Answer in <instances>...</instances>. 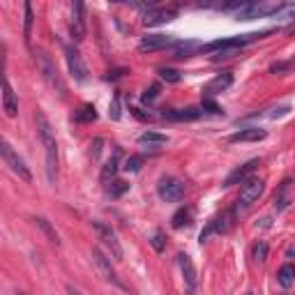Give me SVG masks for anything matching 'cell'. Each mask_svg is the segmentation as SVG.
<instances>
[{
  "instance_id": "6",
  "label": "cell",
  "mask_w": 295,
  "mask_h": 295,
  "mask_svg": "<svg viewBox=\"0 0 295 295\" xmlns=\"http://www.w3.org/2000/svg\"><path fill=\"white\" fill-rule=\"evenodd\" d=\"M0 152H3V159H5V164L9 166V171H12V173H16L18 178L26 180V182H32V173H30V168L26 166L23 157L18 155V152L14 150V148L9 145L7 141L0 143Z\"/></svg>"
},
{
  "instance_id": "13",
  "label": "cell",
  "mask_w": 295,
  "mask_h": 295,
  "mask_svg": "<svg viewBox=\"0 0 295 295\" xmlns=\"http://www.w3.org/2000/svg\"><path fill=\"white\" fill-rule=\"evenodd\" d=\"M205 111L201 106H187V109H164L161 111V118L164 120H173V122H192L198 120Z\"/></svg>"
},
{
  "instance_id": "43",
  "label": "cell",
  "mask_w": 295,
  "mask_h": 295,
  "mask_svg": "<svg viewBox=\"0 0 295 295\" xmlns=\"http://www.w3.org/2000/svg\"><path fill=\"white\" fill-rule=\"evenodd\" d=\"M286 256H288V258H295V244H290V247L286 249Z\"/></svg>"
},
{
  "instance_id": "30",
  "label": "cell",
  "mask_w": 295,
  "mask_h": 295,
  "mask_svg": "<svg viewBox=\"0 0 295 295\" xmlns=\"http://www.w3.org/2000/svg\"><path fill=\"white\" fill-rule=\"evenodd\" d=\"M106 192H109L111 198H120L124 192H129V182H124V180H113V182L109 184V189H106Z\"/></svg>"
},
{
  "instance_id": "3",
  "label": "cell",
  "mask_w": 295,
  "mask_h": 295,
  "mask_svg": "<svg viewBox=\"0 0 295 295\" xmlns=\"http://www.w3.org/2000/svg\"><path fill=\"white\" fill-rule=\"evenodd\" d=\"M35 58H37V67H39V72H41V76H44V81L49 83L53 90H58L60 97H65V92H67V86H65V81L60 78L58 69H55L53 60L49 58V53H46V51H41V49H37V51H35Z\"/></svg>"
},
{
  "instance_id": "14",
  "label": "cell",
  "mask_w": 295,
  "mask_h": 295,
  "mask_svg": "<svg viewBox=\"0 0 295 295\" xmlns=\"http://www.w3.org/2000/svg\"><path fill=\"white\" fill-rule=\"evenodd\" d=\"M69 32L74 41H81L86 37V7L83 3H72V21H69Z\"/></svg>"
},
{
  "instance_id": "31",
  "label": "cell",
  "mask_w": 295,
  "mask_h": 295,
  "mask_svg": "<svg viewBox=\"0 0 295 295\" xmlns=\"http://www.w3.org/2000/svg\"><path fill=\"white\" fill-rule=\"evenodd\" d=\"M143 161H145V157H143V155H132V157H127V159H124V166H122V168H124V171H132V173H136V171H141Z\"/></svg>"
},
{
  "instance_id": "36",
  "label": "cell",
  "mask_w": 295,
  "mask_h": 295,
  "mask_svg": "<svg viewBox=\"0 0 295 295\" xmlns=\"http://www.w3.org/2000/svg\"><path fill=\"white\" fill-rule=\"evenodd\" d=\"M109 115H111V120H120V92H115L113 95V101H111V106H109Z\"/></svg>"
},
{
  "instance_id": "33",
  "label": "cell",
  "mask_w": 295,
  "mask_h": 295,
  "mask_svg": "<svg viewBox=\"0 0 295 295\" xmlns=\"http://www.w3.org/2000/svg\"><path fill=\"white\" fill-rule=\"evenodd\" d=\"M254 261L256 263H265L267 258V242H263V240H258L256 244H254Z\"/></svg>"
},
{
  "instance_id": "20",
  "label": "cell",
  "mask_w": 295,
  "mask_h": 295,
  "mask_svg": "<svg viewBox=\"0 0 295 295\" xmlns=\"http://www.w3.org/2000/svg\"><path fill=\"white\" fill-rule=\"evenodd\" d=\"M175 18V9H150V12L143 14V23L145 26H159V23H166V21H173Z\"/></svg>"
},
{
  "instance_id": "15",
  "label": "cell",
  "mask_w": 295,
  "mask_h": 295,
  "mask_svg": "<svg viewBox=\"0 0 295 295\" xmlns=\"http://www.w3.org/2000/svg\"><path fill=\"white\" fill-rule=\"evenodd\" d=\"M178 41L173 39V37H168V35H148V37H143L141 39V44H138V49L143 51V53H152V51H161V49H166V46H175Z\"/></svg>"
},
{
  "instance_id": "10",
  "label": "cell",
  "mask_w": 295,
  "mask_h": 295,
  "mask_svg": "<svg viewBox=\"0 0 295 295\" xmlns=\"http://www.w3.org/2000/svg\"><path fill=\"white\" fill-rule=\"evenodd\" d=\"M65 60H67V69L74 76V81L86 83L88 81V67H86V62H83V58H81L76 46H72V44L65 46Z\"/></svg>"
},
{
  "instance_id": "44",
  "label": "cell",
  "mask_w": 295,
  "mask_h": 295,
  "mask_svg": "<svg viewBox=\"0 0 295 295\" xmlns=\"http://www.w3.org/2000/svg\"><path fill=\"white\" fill-rule=\"evenodd\" d=\"M290 32H295V23H293V26H290Z\"/></svg>"
},
{
  "instance_id": "28",
  "label": "cell",
  "mask_w": 295,
  "mask_h": 295,
  "mask_svg": "<svg viewBox=\"0 0 295 295\" xmlns=\"http://www.w3.org/2000/svg\"><path fill=\"white\" fill-rule=\"evenodd\" d=\"M138 143H150V145H164L168 143V136L166 134H159V132H143L138 136Z\"/></svg>"
},
{
  "instance_id": "35",
  "label": "cell",
  "mask_w": 295,
  "mask_h": 295,
  "mask_svg": "<svg viewBox=\"0 0 295 295\" xmlns=\"http://www.w3.org/2000/svg\"><path fill=\"white\" fill-rule=\"evenodd\" d=\"M157 97H159V86L155 83V86H150V88H148V90L141 95V101H143V104H152Z\"/></svg>"
},
{
  "instance_id": "8",
  "label": "cell",
  "mask_w": 295,
  "mask_h": 295,
  "mask_svg": "<svg viewBox=\"0 0 295 295\" xmlns=\"http://www.w3.org/2000/svg\"><path fill=\"white\" fill-rule=\"evenodd\" d=\"M157 194L166 203H178L184 198V184L178 178H173V175H164L157 182Z\"/></svg>"
},
{
  "instance_id": "41",
  "label": "cell",
  "mask_w": 295,
  "mask_h": 295,
  "mask_svg": "<svg viewBox=\"0 0 295 295\" xmlns=\"http://www.w3.org/2000/svg\"><path fill=\"white\" fill-rule=\"evenodd\" d=\"M122 74H124V69H113V72H109L106 78H118V76H122Z\"/></svg>"
},
{
  "instance_id": "11",
  "label": "cell",
  "mask_w": 295,
  "mask_h": 295,
  "mask_svg": "<svg viewBox=\"0 0 295 295\" xmlns=\"http://www.w3.org/2000/svg\"><path fill=\"white\" fill-rule=\"evenodd\" d=\"M178 265H180V272H182V279H184V288L187 293H196V286H198V272H196V265H194L192 256L187 254H178Z\"/></svg>"
},
{
  "instance_id": "21",
  "label": "cell",
  "mask_w": 295,
  "mask_h": 295,
  "mask_svg": "<svg viewBox=\"0 0 295 295\" xmlns=\"http://www.w3.org/2000/svg\"><path fill=\"white\" fill-rule=\"evenodd\" d=\"M95 120H97V109L92 104L78 106L72 113V122H76V124H88V122H95Z\"/></svg>"
},
{
  "instance_id": "4",
  "label": "cell",
  "mask_w": 295,
  "mask_h": 295,
  "mask_svg": "<svg viewBox=\"0 0 295 295\" xmlns=\"http://www.w3.org/2000/svg\"><path fill=\"white\" fill-rule=\"evenodd\" d=\"M265 192V182H263L261 178H249L242 182V187H240V196H238V203H235L233 212L238 215V212H244L249 210V207L254 205V203L258 201V196Z\"/></svg>"
},
{
  "instance_id": "9",
  "label": "cell",
  "mask_w": 295,
  "mask_h": 295,
  "mask_svg": "<svg viewBox=\"0 0 295 295\" xmlns=\"http://www.w3.org/2000/svg\"><path fill=\"white\" fill-rule=\"evenodd\" d=\"M90 256H92V263L97 265V270H99V275L104 277L106 281H111L113 286H118V288H124V284L120 281V277H118V272H115V267L111 265V258L106 256L104 251H101L99 247H95L90 251Z\"/></svg>"
},
{
  "instance_id": "23",
  "label": "cell",
  "mask_w": 295,
  "mask_h": 295,
  "mask_svg": "<svg viewBox=\"0 0 295 295\" xmlns=\"http://www.w3.org/2000/svg\"><path fill=\"white\" fill-rule=\"evenodd\" d=\"M35 224L41 228V233L46 235V240H49L51 244H55V247H58V244H60V235H58V230L53 228V224H51L46 217H35Z\"/></svg>"
},
{
  "instance_id": "25",
  "label": "cell",
  "mask_w": 295,
  "mask_h": 295,
  "mask_svg": "<svg viewBox=\"0 0 295 295\" xmlns=\"http://www.w3.org/2000/svg\"><path fill=\"white\" fill-rule=\"evenodd\" d=\"M189 224H192V210H189V207H180V210L171 217V226H173L175 230L184 228V226H189Z\"/></svg>"
},
{
  "instance_id": "12",
  "label": "cell",
  "mask_w": 295,
  "mask_h": 295,
  "mask_svg": "<svg viewBox=\"0 0 295 295\" xmlns=\"http://www.w3.org/2000/svg\"><path fill=\"white\" fill-rule=\"evenodd\" d=\"M233 217H235V212L228 210V212H221V215H217L212 221H207L205 230H201V235H198L201 244L205 242L207 235H210V233H226V230H228L230 226H233Z\"/></svg>"
},
{
  "instance_id": "39",
  "label": "cell",
  "mask_w": 295,
  "mask_h": 295,
  "mask_svg": "<svg viewBox=\"0 0 295 295\" xmlns=\"http://www.w3.org/2000/svg\"><path fill=\"white\" fill-rule=\"evenodd\" d=\"M101 138H95V143H92L90 148H95V150H92V159H97V157H99V150H101Z\"/></svg>"
},
{
  "instance_id": "34",
  "label": "cell",
  "mask_w": 295,
  "mask_h": 295,
  "mask_svg": "<svg viewBox=\"0 0 295 295\" xmlns=\"http://www.w3.org/2000/svg\"><path fill=\"white\" fill-rule=\"evenodd\" d=\"M150 244L155 247V251H164V249H166V235H164V230H155Z\"/></svg>"
},
{
  "instance_id": "24",
  "label": "cell",
  "mask_w": 295,
  "mask_h": 295,
  "mask_svg": "<svg viewBox=\"0 0 295 295\" xmlns=\"http://www.w3.org/2000/svg\"><path fill=\"white\" fill-rule=\"evenodd\" d=\"M277 281H279V286H284V288H290V286L295 284V265L293 263H286V265H281L279 270H277Z\"/></svg>"
},
{
  "instance_id": "2",
  "label": "cell",
  "mask_w": 295,
  "mask_h": 295,
  "mask_svg": "<svg viewBox=\"0 0 295 295\" xmlns=\"http://www.w3.org/2000/svg\"><path fill=\"white\" fill-rule=\"evenodd\" d=\"M272 30H261V32H247V35H235V37H226V39H215L210 44H201L198 53H212V51H226V49H242V46L251 44L256 39H263L267 37Z\"/></svg>"
},
{
  "instance_id": "45",
  "label": "cell",
  "mask_w": 295,
  "mask_h": 295,
  "mask_svg": "<svg viewBox=\"0 0 295 295\" xmlns=\"http://www.w3.org/2000/svg\"><path fill=\"white\" fill-rule=\"evenodd\" d=\"M18 295H26V293H18Z\"/></svg>"
},
{
  "instance_id": "42",
  "label": "cell",
  "mask_w": 295,
  "mask_h": 295,
  "mask_svg": "<svg viewBox=\"0 0 295 295\" xmlns=\"http://www.w3.org/2000/svg\"><path fill=\"white\" fill-rule=\"evenodd\" d=\"M67 295H81V290H78V288H74V286L69 284V286H67Z\"/></svg>"
},
{
  "instance_id": "26",
  "label": "cell",
  "mask_w": 295,
  "mask_h": 295,
  "mask_svg": "<svg viewBox=\"0 0 295 295\" xmlns=\"http://www.w3.org/2000/svg\"><path fill=\"white\" fill-rule=\"evenodd\" d=\"M290 184H293V182H290V180H286V182L279 187V192L275 194V207H277V210H286V207H288V203H290V198H288Z\"/></svg>"
},
{
  "instance_id": "18",
  "label": "cell",
  "mask_w": 295,
  "mask_h": 295,
  "mask_svg": "<svg viewBox=\"0 0 295 295\" xmlns=\"http://www.w3.org/2000/svg\"><path fill=\"white\" fill-rule=\"evenodd\" d=\"M230 86H233V74H230V72H221V74H217V76L212 78L205 88H203V92L210 97V95H217V92L228 90Z\"/></svg>"
},
{
  "instance_id": "19",
  "label": "cell",
  "mask_w": 295,
  "mask_h": 295,
  "mask_svg": "<svg viewBox=\"0 0 295 295\" xmlns=\"http://www.w3.org/2000/svg\"><path fill=\"white\" fill-rule=\"evenodd\" d=\"M267 136L265 129L261 127H247V129H240L230 136V143H254V141H263Z\"/></svg>"
},
{
  "instance_id": "1",
  "label": "cell",
  "mask_w": 295,
  "mask_h": 295,
  "mask_svg": "<svg viewBox=\"0 0 295 295\" xmlns=\"http://www.w3.org/2000/svg\"><path fill=\"white\" fill-rule=\"evenodd\" d=\"M37 129H39V138H41V145H44L46 180L51 184H55L58 182V141H55V134L44 113H37Z\"/></svg>"
},
{
  "instance_id": "16",
  "label": "cell",
  "mask_w": 295,
  "mask_h": 295,
  "mask_svg": "<svg viewBox=\"0 0 295 295\" xmlns=\"http://www.w3.org/2000/svg\"><path fill=\"white\" fill-rule=\"evenodd\" d=\"M3 111L7 118H16V113H18V99H16V95H14L12 83H9L7 76L3 78Z\"/></svg>"
},
{
  "instance_id": "37",
  "label": "cell",
  "mask_w": 295,
  "mask_h": 295,
  "mask_svg": "<svg viewBox=\"0 0 295 295\" xmlns=\"http://www.w3.org/2000/svg\"><path fill=\"white\" fill-rule=\"evenodd\" d=\"M201 109H203V111H207V113H212V115H219V113H221V109L215 104V101L210 99V97H205V99H203Z\"/></svg>"
},
{
  "instance_id": "22",
  "label": "cell",
  "mask_w": 295,
  "mask_h": 295,
  "mask_svg": "<svg viewBox=\"0 0 295 295\" xmlns=\"http://www.w3.org/2000/svg\"><path fill=\"white\" fill-rule=\"evenodd\" d=\"M120 148H115V152H113V157H111L109 161L104 164V168H101V182H109V180H113L115 178V173H118V166H120Z\"/></svg>"
},
{
  "instance_id": "32",
  "label": "cell",
  "mask_w": 295,
  "mask_h": 295,
  "mask_svg": "<svg viewBox=\"0 0 295 295\" xmlns=\"http://www.w3.org/2000/svg\"><path fill=\"white\" fill-rule=\"evenodd\" d=\"M159 76L164 78L166 83H180V81H182V74H180L178 69H171V67H161Z\"/></svg>"
},
{
  "instance_id": "5",
  "label": "cell",
  "mask_w": 295,
  "mask_h": 295,
  "mask_svg": "<svg viewBox=\"0 0 295 295\" xmlns=\"http://www.w3.org/2000/svg\"><path fill=\"white\" fill-rule=\"evenodd\" d=\"M284 3H244L242 7L235 12V16L242 18V21H251V18H263V16H277L281 12Z\"/></svg>"
},
{
  "instance_id": "17",
  "label": "cell",
  "mask_w": 295,
  "mask_h": 295,
  "mask_svg": "<svg viewBox=\"0 0 295 295\" xmlns=\"http://www.w3.org/2000/svg\"><path fill=\"white\" fill-rule=\"evenodd\" d=\"M261 164L258 159H249L244 166H240V168H235L233 173L228 175V178L224 180V187H233V184H238V182H244V180H249V175L254 173V168Z\"/></svg>"
},
{
  "instance_id": "27",
  "label": "cell",
  "mask_w": 295,
  "mask_h": 295,
  "mask_svg": "<svg viewBox=\"0 0 295 295\" xmlns=\"http://www.w3.org/2000/svg\"><path fill=\"white\" fill-rule=\"evenodd\" d=\"M198 49H201V44H196V41H178L173 51V58H189Z\"/></svg>"
},
{
  "instance_id": "38",
  "label": "cell",
  "mask_w": 295,
  "mask_h": 295,
  "mask_svg": "<svg viewBox=\"0 0 295 295\" xmlns=\"http://www.w3.org/2000/svg\"><path fill=\"white\" fill-rule=\"evenodd\" d=\"M129 111H132L134 115H136L138 120H150V113H143L141 109H136V106H129Z\"/></svg>"
},
{
  "instance_id": "7",
  "label": "cell",
  "mask_w": 295,
  "mask_h": 295,
  "mask_svg": "<svg viewBox=\"0 0 295 295\" xmlns=\"http://www.w3.org/2000/svg\"><path fill=\"white\" fill-rule=\"evenodd\" d=\"M92 228L97 230V238H99L101 244H104V247L111 251V256H113L115 261H122V258H124L122 244H120L118 235H115L113 230H111V226H106L104 221H92Z\"/></svg>"
},
{
  "instance_id": "40",
  "label": "cell",
  "mask_w": 295,
  "mask_h": 295,
  "mask_svg": "<svg viewBox=\"0 0 295 295\" xmlns=\"http://www.w3.org/2000/svg\"><path fill=\"white\" fill-rule=\"evenodd\" d=\"M288 111H290V106H281V109H277L275 113H270V115H272V118H281V115H286Z\"/></svg>"
},
{
  "instance_id": "29",
  "label": "cell",
  "mask_w": 295,
  "mask_h": 295,
  "mask_svg": "<svg viewBox=\"0 0 295 295\" xmlns=\"http://www.w3.org/2000/svg\"><path fill=\"white\" fill-rule=\"evenodd\" d=\"M23 14H26V18H23V37H26V41H30L32 23H35V14H32V5L30 3L23 5Z\"/></svg>"
}]
</instances>
